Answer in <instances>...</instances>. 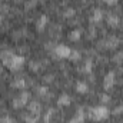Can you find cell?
I'll return each mask as SVG.
<instances>
[{
    "label": "cell",
    "instance_id": "23",
    "mask_svg": "<svg viewBox=\"0 0 123 123\" xmlns=\"http://www.w3.org/2000/svg\"><path fill=\"white\" fill-rule=\"evenodd\" d=\"M0 123H13V120L10 117H1L0 119Z\"/></svg>",
    "mask_w": 123,
    "mask_h": 123
},
{
    "label": "cell",
    "instance_id": "7",
    "mask_svg": "<svg viewBox=\"0 0 123 123\" xmlns=\"http://www.w3.org/2000/svg\"><path fill=\"white\" fill-rule=\"evenodd\" d=\"M47 25V16H44V14H42L40 16V19L37 20V23H36V27H37V30L42 31L44 29V26Z\"/></svg>",
    "mask_w": 123,
    "mask_h": 123
},
{
    "label": "cell",
    "instance_id": "18",
    "mask_svg": "<svg viewBox=\"0 0 123 123\" xmlns=\"http://www.w3.org/2000/svg\"><path fill=\"white\" fill-rule=\"evenodd\" d=\"M122 60H123V53L122 52H120V53H116L115 57H113V62H115V63H122Z\"/></svg>",
    "mask_w": 123,
    "mask_h": 123
},
{
    "label": "cell",
    "instance_id": "11",
    "mask_svg": "<svg viewBox=\"0 0 123 123\" xmlns=\"http://www.w3.org/2000/svg\"><path fill=\"white\" fill-rule=\"evenodd\" d=\"M103 19V12L100 10V9H96L94 12H93V16H92V22H100Z\"/></svg>",
    "mask_w": 123,
    "mask_h": 123
},
{
    "label": "cell",
    "instance_id": "24",
    "mask_svg": "<svg viewBox=\"0 0 123 123\" xmlns=\"http://www.w3.org/2000/svg\"><path fill=\"white\" fill-rule=\"evenodd\" d=\"M100 99H102L103 102H109V100H110V97H109V96H106V94H102V97H100Z\"/></svg>",
    "mask_w": 123,
    "mask_h": 123
},
{
    "label": "cell",
    "instance_id": "16",
    "mask_svg": "<svg viewBox=\"0 0 123 123\" xmlns=\"http://www.w3.org/2000/svg\"><path fill=\"white\" fill-rule=\"evenodd\" d=\"M70 60L73 62H77L79 59H80V53L77 52V50H72V55H70V57H69Z\"/></svg>",
    "mask_w": 123,
    "mask_h": 123
},
{
    "label": "cell",
    "instance_id": "6",
    "mask_svg": "<svg viewBox=\"0 0 123 123\" xmlns=\"http://www.w3.org/2000/svg\"><path fill=\"white\" fill-rule=\"evenodd\" d=\"M83 120H85V112H83L82 109H79L77 113L72 117V120H70L69 123H82Z\"/></svg>",
    "mask_w": 123,
    "mask_h": 123
},
{
    "label": "cell",
    "instance_id": "5",
    "mask_svg": "<svg viewBox=\"0 0 123 123\" xmlns=\"http://www.w3.org/2000/svg\"><path fill=\"white\" fill-rule=\"evenodd\" d=\"M113 85H115V73H113V72H109V73L106 74V77H105L103 87H105L106 90H109V89L113 87Z\"/></svg>",
    "mask_w": 123,
    "mask_h": 123
},
{
    "label": "cell",
    "instance_id": "1",
    "mask_svg": "<svg viewBox=\"0 0 123 123\" xmlns=\"http://www.w3.org/2000/svg\"><path fill=\"white\" fill-rule=\"evenodd\" d=\"M89 116L92 120L96 122H100V120H105L107 116H109V109L106 106H97V107H92L90 112H89Z\"/></svg>",
    "mask_w": 123,
    "mask_h": 123
},
{
    "label": "cell",
    "instance_id": "13",
    "mask_svg": "<svg viewBox=\"0 0 123 123\" xmlns=\"http://www.w3.org/2000/svg\"><path fill=\"white\" fill-rule=\"evenodd\" d=\"M80 34H82V31L80 30H73L72 33H70V40H73V42H77L79 39H80Z\"/></svg>",
    "mask_w": 123,
    "mask_h": 123
},
{
    "label": "cell",
    "instance_id": "22",
    "mask_svg": "<svg viewBox=\"0 0 123 123\" xmlns=\"http://www.w3.org/2000/svg\"><path fill=\"white\" fill-rule=\"evenodd\" d=\"M37 93H39L40 96H44V94L47 93V89H46V87H39V89H37Z\"/></svg>",
    "mask_w": 123,
    "mask_h": 123
},
{
    "label": "cell",
    "instance_id": "17",
    "mask_svg": "<svg viewBox=\"0 0 123 123\" xmlns=\"http://www.w3.org/2000/svg\"><path fill=\"white\" fill-rule=\"evenodd\" d=\"M90 70H92V60H86L85 66H83V72L85 73H90Z\"/></svg>",
    "mask_w": 123,
    "mask_h": 123
},
{
    "label": "cell",
    "instance_id": "21",
    "mask_svg": "<svg viewBox=\"0 0 123 123\" xmlns=\"http://www.w3.org/2000/svg\"><path fill=\"white\" fill-rule=\"evenodd\" d=\"M122 112H123V103L120 105V106H117V107L113 110V115H120Z\"/></svg>",
    "mask_w": 123,
    "mask_h": 123
},
{
    "label": "cell",
    "instance_id": "9",
    "mask_svg": "<svg viewBox=\"0 0 123 123\" xmlns=\"http://www.w3.org/2000/svg\"><path fill=\"white\" fill-rule=\"evenodd\" d=\"M27 109L30 110V113H33V115H39V112H40V103H37V102H31Z\"/></svg>",
    "mask_w": 123,
    "mask_h": 123
},
{
    "label": "cell",
    "instance_id": "12",
    "mask_svg": "<svg viewBox=\"0 0 123 123\" xmlns=\"http://www.w3.org/2000/svg\"><path fill=\"white\" fill-rule=\"evenodd\" d=\"M76 90L79 93H86L87 92V85L85 83V82H77V85H76Z\"/></svg>",
    "mask_w": 123,
    "mask_h": 123
},
{
    "label": "cell",
    "instance_id": "10",
    "mask_svg": "<svg viewBox=\"0 0 123 123\" xmlns=\"http://www.w3.org/2000/svg\"><path fill=\"white\" fill-rule=\"evenodd\" d=\"M57 105L59 106H69L70 105V97L67 94H62L59 97V100H57Z\"/></svg>",
    "mask_w": 123,
    "mask_h": 123
},
{
    "label": "cell",
    "instance_id": "25",
    "mask_svg": "<svg viewBox=\"0 0 123 123\" xmlns=\"http://www.w3.org/2000/svg\"><path fill=\"white\" fill-rule=\"evenodd\" d=\"M105 3H107V4H115V3H117V0H103Z\"/></svg>",
    "mask_w": 123,
    "mask_h": 123
},
{
    "label": "cell",
    "instance_id": "8",
    "mask_svg": "<svg viewBox=\"0 0 123 123\" xmlns=\"http://www.w3.org/2000/svg\"><path fill=\"white\" fill-rule=\"evenodd\" d=\"M107 23L112 27H116L119 25V16H116V14H107Z\"/></svg>",
    "mask_w": 123,
    "mask_h": 123
},
{
    "label": "cell",
    "instance_id": "15",
    "mask_svg": "<svg viewBox=\"0 0 123 123\" xmlns=\"http://www.w3.org/2000/svg\"><path fill=\"white\" fill-rule=\"evenodd\" d=\"M37 119H39V115H29V116H26V122L27 123H36L37 122Z\"/></svg>",
    "mask_w": 123,
    "mask_h": 123
},
{
    "label": "cell",
    "instance_id": "20",
    "mask_svg": "<svg viewBox=\"0 0 123 123\" xmlns=\"http://www.w3.org/2000/svg\"><path fill=\"white\" fill-rule=\"evenodd\" d=\"M73 16H74V10L73 9H69V10L64 12V17H73Z\"/></svg>",
    "mask_w": 123,
    "mask_h": 123
},
{
    "label": "cell",
    "instance_id": "4",
    "mask_svg": "<svg viewBox=\"0 0 123 123\" xmlns=\"http://www.w3.org/2000/svg\"><path fill=\"white\" fill-rule=\"evenodd\" d=\"M29 97H30V93L27 92H23L14 102H13V105H14V107H20V106H25L26 103H27V100H29Z\"/></svg>",
    "mask_w": 123,
    "mask_h": 123
},
{
    "label": "cell",
    "instance_id": "2",
    "mask_svg": "<svg viewBox=\"0 0 123 123\" xmlns=\"http://www.w3.org/2000/svg\"><path fill=\"white\" fill-rule=\"evenodd\" d=\"M25 64V59L22 57V56H12V59L9 60V63H7V67L10 69V70H19V69H22V66Z\"/></svg>",
    "mask_w": 123,
    "mask_h": 123
},
{
    "label": "cell",
    "instance_id": "14",
    "mask_svg": "<svg viewBox=\"0 0 123 123\" xmlns=\"http://www.w3.org/2000/svg\"><path fill=\"white\" fill-rule=\"evenodd\" d=\"M13 86H14V87H17V89H22V87H25V86H26V82H25V79H17V80H14Z\"/></svg>",
    "mask_w": 123,
    "mask_h": 123
},
{
    "label": "cell",
    "instance_id": "19",
    "mask_svg": "<svg viewBox=\"0 0 123 123\" xmlns=\"http://www.w3.org/2000/svg\"><path fill=\"white\" fill-rule=\"evenodd\" d=\"M52 116H53V110H49V112H47V115L44 116V123H50Z\"/></svg>",
    "mask_w": 123,
    "mask_h": 123
},
{
    "label": "cell",
    "instance_id": "3",
    "mask_svg": "<svg viewBox=\"0 0 123 123\" xmlns=\"http://www.w3.org/2000/svg\"><path fill=\"white\" fill-rule=\"evenodd\" d=\"M55 53H56L57 57L67 59V57H70V55H72V49H70L69 46H66V44H59V46L55 47Z\"/></svg>",
    "mask_w": 123,
    "mask_h": 123
}]
</instances>
